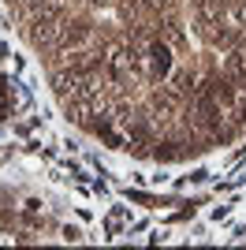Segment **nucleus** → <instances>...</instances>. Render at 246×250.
<instances>
[{"mask_svg":"<svg viewBox=\"0 0 246 250\" xmlns=\"http://www.w3.org/2000/svg\"><path fill=\"white\" fill-rule=\"evenodd\" d=\"M175 49L168 42H161V38H153V42L145 45V86H157V83H168V75H172L175 67Z\"/></svg>","mask_w":246,"mask_h":250,"instance_id":"obj_1","label":"nucleus"}]
</instances>
